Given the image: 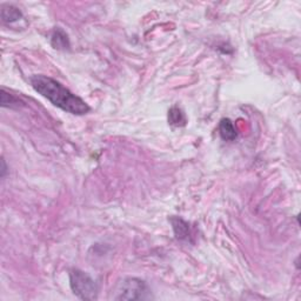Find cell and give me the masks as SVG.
I'll use <instances>...</instances> for the list:
<instances>
[{
  "label": "cell",
  "mask_w": 301,
  "mask_h": 301,
  "mask_svg": "<svg viewBox=\"0 0 301 301\" xmlns=\"http://www.w3.org/2000/svg\"><path fill=\"white\" fill-rule=\"evenodd\" d=\"M30 82L33 89L39 94L62 111L76 116H83L90 112V106L82 98L73 94L57 80L46 76H33Z\"/></svg>",
  "instance_id": "6da1fadb"
},
{
  "label": "cell",
  "mask_w": 301,
  "mask_h": 301,
  "mask_svg": "<svg viewBox=\"0 0 301 301\" xmlns=\"http://www.w3.org/2000/svg\"><path fill=\"white\" fill-rule=\"evenodd\" d=\"M69 286L72 292L82 300L97 299L99 287L94 279L85 272L73 269L69 271Z\"/></svg>",
  "instance_id": "7a4b0ae2"
},
{
  "label": "cell",
  "mask_w": 301,
  "mask_h": 301,
  "mask_svg": "<svg viewBox=\"0 0 301 301\" xmlns=\"http://www.w3.org/2000/svg\"><path fill=\"white\" fill-rule=\"evenodd\" d=\"M116 300H149L152 293L148 285L138 278H127L120 282Z\"/></svg>",
  "instance_id": "3957f363"
},
{
  "label": "cell",
  "mask_w": 301,
  "mask_h": 301,
  "mask_svg": "<svg viewBox=\"0 0 301 301\" xmlns=\"http://www.w3.org/2000/svg\"><path fill=\"white\" fill-rule=\"evenodd\" d=\"M51 44H52L54 49L61 50V51L68 50L69 46H71L67 33L60 27L54 28L52 35H51Z\"/></svg>",
  "instance_id": "277c9868"
},
{
  "label": "cell",
  "mask_w": 301,
  "mask_h": 301,
  "mask_svg": "<svg viewBox=\"0 0 301 301\" xmlns=\"http://www.w3.org/2000/svg\"><path fill=\"white\" fill-rule=\"evenodd\" d=\"M170 221L172 223V227H173L175 237H177L178 239L185 240L190 237V226L185 220L178 218V216H172Z\"/></svg>",
  "instance_id": "5b68a950"
},
{
  "label": "cell",
  "mask_w": 301,
  "mask_h": 301,
  "mask_svg": "<svg viewBox=\"0 0 301 301\" xmlns=\"http://www.w3.org/2000/svg\"><path fill=\"white\" fill-rule=\"evenodd\" d=\"M2 19L5 24H13L16 21L23 19V13L19 9L12 5H3Z\"/></svg>",
  "instance_id": "8992f818"
},
{
  "label": "cell",
  "mask_w": 301,
  "mask_h": 301,
  "mask_svg": "<svg viewBox=\"0 0 301 301\" xmlns=\"http://www.w3.org/2000/svg\"><path fill=\"white\" fill-rule=\"evenodd\" d=\"M219 132L223 140L233 141L237 138V131L232 121L230 119H222L219 124Z\"/></svg>",
  "instance_id": "52a82bcc"
},
{
  "label": "cell",
  "mask_w": 301,
  "mask_h": 301,
  "mask_svg": "<svg viewBox=\"0 0 301 301\" xmlns=\"http://www.w3.org/2000/svg\"><path fill=\"white\" fill-rule=\"evenodd\" d=\"M168 121L171 125H175V126H183L186 124V117L183 115L182 111L177 106L172 107L168 112Z\"/></svg>",
  "instance_id": "ba28073f"
},
{
  "label": "cell",
  "mask_w": 301,
  "mask_h": 301,
  "mask_svg": "<svg viewBox=\"0 0 301 301\" xmlns=\"http://www.w3.org/2000/svg\"><path fill=\"white\" fill-rule=\"evenodd\" d=\"M20 100L18 98L14 97V95L7 93L5 90H2V106L3 107H19Z\"/></svg>",
  "instance_id": "9c48e42d"
},
{
  "label": "cell",
  "mask_w": 301,
  "mask_h": 301,
  "mask_svg": "<svg viewBox=\"0 0 301 301\" xmlns=\"http://www.w3.org/2000/svg\"><path fill=\"white\" fill-rule=\"evenodd\" d=\"M6 171H7V167H6V164H5V160H2V177H5L6 174Z\"/></svg>",
  "instance_id": "30bf717a"
}]
</instances>
